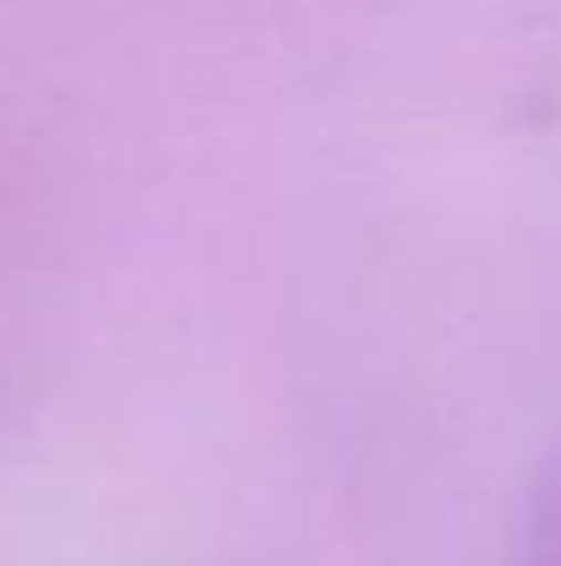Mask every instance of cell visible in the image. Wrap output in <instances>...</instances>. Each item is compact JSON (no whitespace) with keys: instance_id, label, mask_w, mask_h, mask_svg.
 <instances>
[{"instance_id":"6da1fadb","label":"cell","mask_w":561,"mask_h":566,"mask_svg":"<svg viewBox=\"0 0 561 566\" xmlns=\"http://www.w3.org/2000/svg\"><path fill=\"white\" fill-rule=\"evenodd\" d=\"M512 566H561V451L540 468L523 523H518V562Z\"/></svg>"}]
</instances>
